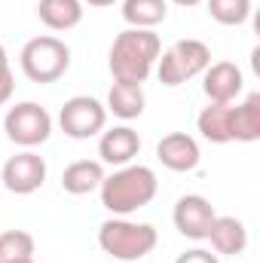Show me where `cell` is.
Masks as SVG:
<instances>
[{
	"label": "cell",
	"mask_w": 260,
	"mask_h": 263,
	"mask_svg": "<svg viewBox=\"0 0 260 263\" xmlns=\"http://www.w3.org/2000/svg\"><path fill=\"white\" fill-rule=\"evenodd\" d=\"M159 190L156 172L150 165H138L129 162L123 168H117L114 175H104L98 193H101V205L114 214V217H129L135 211L147 208Z\"/></svg>",
	"instance_id": "obj_1"
},
{
	"label": "cell",
	"mask_w": 260,
	"mask_h": 263,
	"mask_svg": "<svg viewBox=\"0 0 260 263\" xmlns=\"http://www.w3.org/2000/svg\"><path fill=\"white\" fill-rule=\"evenodd\" d=\"M159 52H162L159 34H153L147 28H126L123 34H117V40L110 46L107 67H110L114 80L144 83L153 73Z\"/></svg>",
	"instance_id": "obj_2"
},
{
	"label": "cell",
	"mask_w": 260,
	"mask_h": 263,
	"mask_svg": "<svg viewBox=\"0 0 260 263\" xmlns=\"http://www.w3.org/2000/svg\"><path fill=\"white\" fill-rule=\"evenodd\" d=\"M156 242H159V233L153 223H141V220H129V217H110L98 227V248L123 263L147 257L156 248Z\"/></svg>",
	"instance_id": "obj_3"
},
{
	"label": "cell",
	"mask_w": 260,
	"mask_h": 263,
	"mask_svg": "<svg viewBox=\"0 0 260 263\" xmlns=\"http://www.w3.org/2000/svg\"><path fill=\"white\" fill-rule=\"evenodd\" d=\"M18 65H22V73L31 83H40V86L55 83L70 67V46L65 40L52 37V34H40V37H34L22 46Z\"/></svg>",
	"instance_id": "obj_4"
},
{
	"label": "cell",
	"mask_w": 260,
	"mask_h": 263,
	"mask_svg": "<svg viewBox=\"0 0 260 263\" xmlns=\"http://www.w3.org/2000/svg\"><path fill=\"white\" fill-rule=\"evenodd\" d=\"M208 65H211V49L202 40L187 37V40L172 43L165 52H159V59H156V77H159L162 86L175 89V86H181V83H187L193 77H202V70Z\"/></svg>",
	"instance_id": "obj_5"
},
{
	"label": "cell",
	"mask_w": 260,
	"mask_h": 263,
	"mask_svg": "<svg viewBox=\"0 0 260 263\" xmlns=\"http://www.w3.org/2000/svg\"><path fill=\"white\" fill-rule=\"evenodd\" d=\"M3 132H6V138L12 144H18L25 150H34V147H40V144L49 141V135H52V117L37 101H18V104H12L6 110Z\"/></svg>",
	"instance_id": "obj_6"
},
{
	"label": "cell",
	"mask_w": 260,
	"mask_h": 263,
	"mask_svg": "<svg viewBox=\"0 0 260 263\" xmlns=\"http://www.w3.org/2000/svg\"><path fill=\"white\" fill-rule=\"evenodd\" d=\"M59 126L73 141H89L107 126V107L92 95H73L59 110Z\"/></svg>",
	"instance_id": "obj_7"
},
{
	"label": "cell",
	"mask_w": 260,
	"mask_h": 263,
	"mask_svg": "<svg viewBox=\"0 0 260 263\" xmlns=\"http://www.w3.org/2000/svg\"><path fill=\"white\" fill-rule=\"evenodd\" d=\"M3 187L15 196H31L46 184V159L34 150H22L3 162Z\"/></svg>",
	"instance_id": "obj_8"
},
{
	"label": "cell",
	"mask_w": 260,
	"mask_h": 263,
	"mask_svg": "<svg viewBox=\"0 0 260 263\" xmlns=\"http://www.w3.org/2000/svg\"><path fill=\"white\" fill-rule=\"evenodd\" d=\"M217 211L214 205L199 193H187L175 202V211H172V220H175V230L184 236V239H193V242H205L208 239V230L214 223Z\"/></svg>",
	"instance_id": "obj_9"
},
{
	"label": "cell",
	"mask_w": 260,
	"mask_h": 263,
	"mask_svg": "<svg viewBox=\"0 0 260 263\" xmlns=\"http://www.w3.org/2000/svg\"><path fill=\"white\" fill-rule=\"evenodd\" d=\"M245 89V73L233 62H211L202 70V92L211 104H233Z\"/></svg>",
	"instance_id": "obj_10"
},
{
	"label": "cell",
	"mask_w": 260,
	"mask_h": 263,
	"mask_svg": "<svg viewBox=\"0 0 260 263\" xmlns=\"http://www.w3.org/2000/svg\"><path fill=\"white\" fill-rule=\"evenodd\" d=\"M156 159L169 172L184 175V172H193L196 165H199L202 153H199V144H196L193 135H187V132H169L156 144Z\"/></svg>",
	"instance_id": "obj_11"
},
{
	"label": "cell",
	"mask_w": 260,
	"mask_h": 263,
	"mask_svg": "<svg viewBox=\"0 0 260 263\" xmlns=\"http://www.w3.org/2000/svg\"><path fill=\"white\" fill-rule=\"evenodd\" d=\"M138 153H141V138L132 126H114V129L101 132V138H98V156H101L98 162H104V165L123 168Z\"/></svg>",
	"instance_id": "obj_12"
},
{
	"label": "cell",
	"mask_w": 260,
	"mask_h": 263,
	"mask_svg": "<svg viewBox=\"0 0 260 263\" xmlns=\"http://www.w3.org/2000/svg\"><path fill=\"white\" fill-rule=\"evenodd\" d=\"M208 242L214 248V254H224V257H236L248 248V230L239 217L233 214H217L211 230H208Z\"/></svg>",
	"instance_id": "obj_13"
},
{
	"label": "cell",
	"mask_w": 260,
	"mask_h": 263,
	"mask_svg": "<svg viewBox=\"0 0 260 263\" xmlns=\"http://www.w3.org/2000/svg\"><path fill=\"white\" fill-rule=\"evenodd\" d=\"M144 104H147L144 86L141 83H126V80H114V86L107 89V101H104L107 114H114V117H120L126 123L138 120L144 114Z\"/></svg>",
	"instance_id": "obj_14"
},
{
	"label": "cell",
	"mask_w": 260,
	"mask_h": 263,
	"mask_svg": "<svg viewBox=\"0 0 260 263\" xmlns=\"http://www.w3.org/2000/svg\"><path fill=\"white\" fill-rule=\"evenodd\" d=\"M104 181V162L98 159H77L62 172V190L70 196H86L95 193Z\"/></svg>",
	"instance_id": "obj_15"
},
{
	"label": "cell",
	"mask_w": 260,
	"mask_h": 263,
	"mask_svg": "<svg viewBox=\"0 0 260 263\" xmlns=\"http://www.w3.org/2000/svg\"><path fill=\"white\" fill-rule=\"evenodd\" d=\"M233 104H211L208 101V107H202V114L196 117V129L205 141H211V144L233 141Z\"/></svg>",
	"instance_id": "obj_16"
},
{
	"label": "cell",
	"mask_w": 260,
	"mask_h": 263,
	"mask_svg": "<svg viewBox=\"0 0 260 263\" xmlns=\"http://www.w3.org/2000/svg\"><path fill=\"white\" fill-rule=\"evenodd\" d=\"M83 3L80 0H37V18L49 31H70L83 22Z\"/></svg>",
	"instance_id": "obj_17"
},
{
	"label": "cell",
	"mask_w": 260,
	"mask_h": 263,
	"mask_svg": "<svg viewBox=\"0 0 260 263\" xmlns=\"http://www.w3.org/2000/svg\"><path fill=\"white\" fill-rule=\"evenodd\" d=\"M233 141H260V92H251L245 101L233 104Z\"/></svg>",
	"instance_id": "obj_18"
},
{
	"label": "cell",
	"mask_w": 260,
	"mask_h": 263,
	"mask_svg": "<svg viewBox=\"0 0 260 263\" xmlns=\"http://www.w3.org/2000/svg\"><path fill=\"white\" fill-rule=\"evenodd\" d=\"M169 18V0H123V22L129 28L153 31Z\"/></svg>",
	"instance_id": "obj_19"
},
{
	"label": "cell",
	"mask_w": 260,
	"mask_h": 263,
	"mask_svg": "<svg viewBox=\"0 0 260 263\" xmlns=\"http://www.w3.org/2000/svg\"><path fill=\"white\" fill-rule=\"evenodd\" d=\"M205 6H208V15L227 28L245 25L251 15V0H205Z\"/></svg>",
	"instance_id": "obj_20"
},
{
	"label": "cell",
	"mask_w": 260,
	"mask_h": 263,
	"mask_svg": "<svg viewBox=\"0 0 260 263\" xmlns=\"http://www.w3.org/2000/svg\"><path fill=\"white\" fill-rule=\"evenodd\" d=\"M34 257V236L25 230H6L0 233V263Z\"/></svg>",
	"instance_id": "obj_21"
},
{
	"label": "cell",
	"mask_w": 260,
	"mask_h": 263,
	"mask_svg": "<svg viewBox=\"0 0 260 263\" xmlns=\"http://www.w3.org/2000/svg\"><path fill=\"white\" fill-rule=\"evenodd\" d=\"M12 92H15V77H12V70H9L6 49H3V43H0V107L12 98Z\"/></svg>",
	"instance_id": "obj_22"
},
{
	"label": "cell",
	"mask_w": 260,
	"mask_h": 263,
	"mask_svg": "<svg viewBox=\"0 0 260 263\" xmlns=\"http://www.w3.org/2000/svg\"><path fill=\"white\" fill-rule=\"evenodd\" d=\"M175 263H220V260H217V254H211L205 248H190V251H184Z\"/></svg>",
	"instance_id": "obj_23"
},
{
	"label": "cell",
	"mask_w": 260,
	"mask_h": 263,
	"mask_svg": "<svg viewBox=\"0 0 260 263\" xmlns=\"http://www.w3.org/2000/svg\"><path fill=\"white\" fill-rule=\"evenodd\" d=\"M80 3H89V6H114L117 0H80Z\"/></svg>",
	"instance_id": "obj_24"
},
{
	"label": "cell",
	"mask_w": 260,
	"mask_h": 263,
	"mask_svg": "<svg viewBox=\"0 0 260 263\" xmlns=\"http://www.w3.org/2000/svg\"><path fill=\"white\" fill-rule=\"evenodd\" d=\"M169 3H175V6H199L205 0H169Z\"/></svg>",
	"instance_id": "obj_25"
},
{
	"label": "cell",
	"mask_w": 260,
	"mask_h": 263,
	"mask_svg": "<svg viewBox=\"0 0 260 263\" xmlns=\"http://www.w3.org/2000/svg\"><path fill=\"white\" fill-rule=\"evenodd\" d=\"M9 263H37L34 257H22V260H9Z\"/></svg>",
	"instance_id": "obj_26"
}]
</instances>
